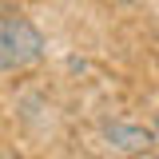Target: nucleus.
<instances>
[{"label":"nucleus","instance_id":"f257e3e1","mask_svg":"<svg viewBox=\"0 0 159 159\" xmlns=\"http://www.w3.org/2000/svg\"><path fill=\"white\" fill-rule=\"evenodd\" d=\"M44 56V36L24 16H0V72L32 68Z\"/></svg>","mask_w":159,"mask_h":159},{"label":"nucleus","instance_id":"f03ea898","mask_svg":"<svg viewBox=\"0 0 159 159\" xmlns=\"http://www.w3.org/2000/svg\"><path fill=\"white\" fill-rule=\"evenodd\" d=\"M103 139L116 147V151H127V155H143L147 147H151V131L147 127H139V123H107L103 127Z\"/></svg>","mask_w":159,"mask_h":159},{"label":"nucleus","instance_id":"7ed1b4c3","mask_svg":"<svg viewBox=\"0 0 159 159\" xmlns=\"http://www.w3.org/2000/svg\"><path fill=\"white\" fill-rule=\"evenodd\" d=\"M151 135H159V111H155V127H151Z\"/></svg>","mask_w":159,"mask_h":159},{"label":"nucleus","instance_id":"20e7f679","mask_svg":"<svg viewBox=\"0 0 159 159\" xmlns=\"http://www.w3.org/2000/svg\"><path fill=\"white\" fill-rule=\"evenodd\" d=\"M151 159H159V155H151Z\"/></svg>","mask_w":159,"mask_h":159}]
</instances>
